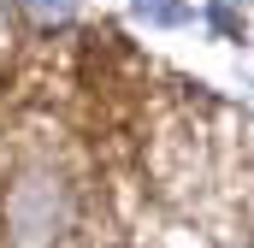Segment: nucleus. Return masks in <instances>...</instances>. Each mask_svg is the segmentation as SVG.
<instances>
[{
    "instance_id": "f257e3e1",
    "label": "nucleus",
    "mask_w": 254,
    "mask_h": 248,
    "mask_svg": "<svg viewBox=\"0 0 254 248\" xmlns=\"http://www.w3.org/2000/svg\"><path fill=\"white\" fill-rule=\"evenodd\" d=\"M65 225V195L54 178H30V184H18V195H12V237H18V248H42L54 243Z\"/></svg>"
},
{
    "instance_id": "f03ea898",
    "label": "nucleus",
    "mask_w": 254,
    "mask_h": 248,
    "mask_svg": "<svg viewBox=\"0 0 254 248\" xmlns=\"http://www.w3.org/2000/svg\"><path fill=\"white\" fill-rule=\"evenodd\" d=\"M136 18L142 24H160V30H178V24H190V0H136Z\"/></svg>"
},
{
    "instance_id": "7ed1b4c3",
    "label": "nucleus",
    "mask_w": 254,
    "mask_h": 248,
    "mask_svg": "<svg viewBox=\"0 0 254 248\" xmlns=\"http://www.w3.org/2000/svg\"><path fill=\"white\" fill-rule=\"evenodd\" d=\"M77 0H30V12H42V18H65Z\"/></svg>"
},
{
    "instance_id": "20e7f679",
    "label": "nucleus",
    "mask_w": 254,
    "mask_h": 248,
    "mask_svg": "<svg viewBox=\"0 0 254 248\" xmlns=\"http://www.w3.org/2000/svg\"><path fill=\"white\" fill-rule=\"evenodd\" d=\"M237 6H243V0H213V12H237Z\"/></svg>"
}]
</instances>
